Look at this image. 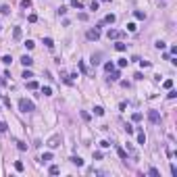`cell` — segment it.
<instances>
[{
  "instance_id": "7bdbcfd3",
  "label": "cell",
  "mask_w": 177,
  "mask_h": 177,
  "mask_svg": "<svg viewBox=\"0 0 177 177\" xmlns=\"http://www.w3.org/2000/svg\"><path fill=\"white\" fill-rule=\"evenodd\" d=\"M127 29H129V31H136L138 27H136V23H129V25H127Z\"/></svg>"
},
{
  "instance_id": "9a60e30c",
  "label": "cell",
  "mask_w": 177,
  "mask_h": 177,
  "mask_svg": "<svg viewBox=\"0 0 177 177\" xmlns=\"http://www.w3.org/2000/svg\"><path fill=\"white\" fill-rule=\"evenodd\" d=\"M163 88H165V90H171V88H173V79H165V81H163Z\"/></svg>"
},
{
  "instance_id": "e0dca14e",
  "label": "cell",
  "mask_w": 177,
  "mask_h": 177,
  "mask_svg": "<svg viewBox=\"0 0 177 177\" xmlns=\"http://www.w3.org/2000/svg\"><path fill=\"white\" fill-rule=\"evenodd\" d=\"M133 15H136V19H140V21H144V19H146V13H142V11H136Z\"/></svg>"
},
{
  "instance_id": "d4e9b609",
  "label": "cell",
  "mask_w": 177,
  "mask_h": 177,
  "mask_svg": "<svg viewBox=\"0 0 177 177\" xmlns=\"http://www.w3.org/2000/svg\"><path fill=\"white\" fill-rule=\"evenodd\" d=\"M27 21H29V23H36V21H38V15H34V13H31L29 17H27Z\"/></svg>"
},
{
  "instance_id": "4fadbf2b",
  "label": "cell",
  "mask_w": 177,
  "mask_h": 177,
  "mask_svg": "<svg viewBox=\"0 0 177 177\" xmlns=\"http://www.w3.org/2000/svg\"><path fill=\"white\" fill-rule=\"evenodd\" d=\"M27 88H29V90H38V81H34V79H27Z\"/></svg>"
},
{
  "instance_id": "3957f363",
  "label": "cell",
  "mask_w": 177,
  "mask_h": 177,
  "mask_svg": "<svg viewBox=\"0 0 177 177\" xmlns=\"http://www.w3.org/2000/svg\"><path fill=\"white\" fill-rule=\"evenodd\" d=\"M60 142H63V138H60L58 133H54L50 140H48V146H50V148H58V146H60Z\"/></svg>"
},
{
  "instance_id": "8d00e7d4",
  "label": "cell",
  "mask_w": 177,
  "mask_h": 177,
  "mask_svg": "<svg viewBox=\"0 0 177 177\" xmlns=\"http://www.w3.org/2000/svg\"><path fill=\"white\" fill-rule=\"evenodd\" d=\"M4 131H6V123L0 121V133H4Z\"/></svg>"
},
{
  "instance_id": "8992f818",
  "label": "cell",
  "mask_w": 177,
  "mask_h": 177,
  "mask_svg": "<svg viewBox=\"0 0 177 177\" xmlns=\"http://www.w3.org/2000/svg\"><path fill=\"white\" fill-rule=\"evenodd\" d=\"M106 38H108V40L119 38V31H117V29H108V31H106Z\"/></svg>"
},
{
  "instance_id": "30bf717a",
  "label": "cell",
  "mask_w": 177,
  "mask_h": 177,
  "mask_svg": "<svg viewBox=\"0 0 177 177\" xmlns=\"http://www.w3.org/2000/svg\"><path fill=\"white\" fill-rule=\"evenodd\" d=\"M117 154H119V158H123V160H127V152L121 148V146H117Z\"/></svg>"
},
{
  "instance_id": "603a6c76",
  "label": "cell",
  "mask_w": 177,
  "mask_h": 177,
  "mask_svg": "<svg viewBox=\"0 0 177 177\" xmlns=\"http://www.w3.org/2000/svg\"><path fill=\"white\" fill-rule=\"evenodd\" d=\"M0 13H2V15H8V13H11V8H8L6 4H2V6H0Z\"/></svg>"
},
{
  "instance_id": "7a4b0ae2",
  "label": "cell",
  "mask_w": 177,
  "mask_h": 177,
  "mask_svg": "<svg viewBox=\"0 0 177 177\" xmlns=\"http://www.w3.org/2000/svg\"><path fill=\"white\" fill-rule=\"evenodd\" d=\"M148 121L152 125H158L160 123V115H158V110H148Z\"/></svg>"
},
{
  "instance_id": "2e32d148",
  "label": "cell",
  "mask_w": 177,
  "mask_h": 177,
  "mask_svg": "<svg viewBox=\"0 0 177 177\" xmlns=\"http://www.w3.org/2000/svg\"><path fill=\"white\" fill-rule=\"evenodd\" d=\"M94 115L102 117V115H104V108H102V106H94Z\"/></svg>"
},
{
  "instance_id": "6da1fadb",
  "label": "cell",
  "mask_w": 177,
  "mask_h": 177,
  "mask_svg": "<svg viewBox=\"0 0 177 177\" xmlns=\"http://www.w3.org/2000/svg\"><path fill=\"white\" fill-rule=\"evenodd\" d=\"M19 108H21V112H31L36 106H34V102L31 100H27V98H21L19 100Z\"/></svg>"
},
{
  "instance_id": "d6a6232c",
  "label": "cell",
  "mask_w": 177,
  "mask_h": 177,
  "mask_svg": "<svg viewBox=\"0 0 177 177\" xmlns=\"http://www.w3.org/2000/svg\"><path fill=\"white\" fill-rule=\"evenodd\" d=\"M15 169H17V171H23V163H21V160H17V163H15Z\"/></svg>"
},
{
  "instance_id": "ba28073f",
  "label": "cell",
  "mask_w": 177,
  "mask_h": 177,
  "mask_svg": "<svg viewBox=\"0 0 177 177\" xmlns=\"http://www.w3.org/2000/svg\"><path fill=\"white\" fill-rule=\"evenodd\" d=\"M21 36H23L21 27H15V29H13V38H15V40H21Z\"/></svg>"
},
{
  "instance_id": "52a82bcc",
  "label": "cell",
  "mask_w": 177,
  "mask_h": 177,
  "mask_svg": "<svg viewBox=\"0 0 177 177\" xmlns=\"http://www.w3.org/2000/svg\"><path fill=\"white\" fill-rule=\"evenodd\" d=\"M115 50L125 52V50H127V44H125V42H117V44H115Z\"/></svg>"
},
{
  "instance_id": "ab89813d",
  "label": "cell",
  "mask_w": 177,
  "mask_h": 177,
  "mask_svg": "<svg viewBox=\"0 0 177 177\" xmlns=\"http://www.w3.org/2000/svg\"><path fill=\"white\" fill-rule=\"evenodd\" d=\"M77 67H79V71H81V73H86V71H88V69H86V65H84V63H79Z\"/></svg>"
},
{
  "instance_id": "d6986e66",
  "label": "cell",
  "mask_w": 177,
  "mask_h": 177,
  "mask_svg": "<svg viewBox=\"0 0 177 177\" xmlns=\"http://www.w3.org/2000/svg\"><path fill=\"white\" fill-rule=\"evenodd\" d=\"M119 77H121V75H119V71H112V75H110L108 79H110V81H117V79H119Z\"/></svg>"
},
{
  "instance_id": "e575fe53",
  "label": "cell",
  "mask_w": 177,
  "mask_h": 177,
  "mask_svg": "<svg viewBox=\"0 0 177 177\" xmlns=\"http://www.w3.org/2000/svg\"><path fill=\"white\" fill-rule=\"evenodd\" d=\"M81 119H84V121H90V112H86V110H81Z\"/></svg>"
},
{
  "instance_id": "ac0fdd59",
  "label": "cell",
  "mask_w": 177,
  "mask_h": 177,
  "mask_svg": "<svg viewBox=\"0 0 177 177\" xmlns=\"http://www.w3.org/2000/svg\"><path fill=\"white\" fill-rule=\"evenodd\" d=\"M44 46H46V48H52V46H54L52 38H44Z\"/></svg>"
},
{
  "instance_id": "f35d334b",
  "label": "cell",
  "mask_w": 177,
  "mask_h": 177,
  "mask_svg": "<svg viewBox=\"0 0 177 177\" xmlns=\"http://www.w3.org/2000/svg\"><path fill=\"white\" fill-rule=\"evenodd\" d=\"M140 65H142L144 69H148V67H150V63H148V60H140Z\"/></svg>"
},
{
  "instance_id": "cb8c5ba5",
  "label": "cell",
  "mask_w": 177,
  "mask_h": 177,
  "mask_svg": "<svg viewBox=\"0 0 177 177\" xmlns=\"http://www.w3.org/2000/svg\"><path fill=\"white\" fill-rule=\"evenodd\" d=\"M31 77H34V73H31V71H23V79H25V81H27V79H31Z\"/></svg>"
},
{
  "instance_id": "836d02e7",
  "label": "cell",
  "mask_w": 177,
  "mask_h": 177,
  "mask_svg": "<svg viewBox=\"0 0 177 177\" xmlns=\"http://www.w3.org/2000/svg\"><path fill=\"white\" fill-rule=\"evenodd\" d=\"M112 67H115L112 63H106V65H104V71H108V73H110V71H112Z\"/></svg>"
},
{
  "instance_id": "f546056e",
  "label": "cell",
  "mask_w": 177,
  "mask_h": 177,
  "mask_svg": "<svg viewBox=\"0 0 177 177\" xmlns=\"http://www.w3.org/2000/svg\"><path fill=\"white\" fill-rule=\"evenodd\" d=\"M2 63H4V65H11V63H13V58L6 54V56H2Z\"/></svg>"
},
{
  "instance_id": "9c48e42d",
  "label": "cell",
  "mask_w": 177,
  "mask_h": 177,
  "mask_svg": "<svg viewBox=\"0 0 177 177\" xmlns=\"http://www.w3.org/2000/svg\"><path fill=\"white\" fill-rule=\"evenodd\" d=\"M69 160H71V163H73V165H77V167H81V165H84V160H81V158H79V156H71Z\"/></svg>"
},
{
  "instance_id": "7402d4cb",
  "label": "cell",
  "mask_w": 177,
  "mask_h": 177,
  "mask_svg": "<svg viewBox=\"0 0 177 177\" xmlns=\"http://www.w3.org/2000/svg\"><path fill=\"white\" fill-rule=\"evenodd\" d=\"M131 119L138 123V121H142V112H133V115H131Z\"/></svg>"
},
{
  "instance_id": "b9f144b4",
  "label": "cell",
  "mask_w": 177,
  "mask_h": 177,
  "mask_svg": "<svg viewBox=\"0 0 177 177\" xmlns=\"http://www.w3.org/2000/svg\"><path fill=\"white\" fill-rule=\"evenodd\" d=\"M94 158H98V160H100V158H102V152H100V150H96V152H94Z\"/></svg>"
},
{
  "instance_id": "44dd1931",
  "label": "cell",
  "mask_w": 177,
  "mask_h": 177,
  "mask_svg": "<svg viewBox=\"0 0 177 177\" xmlns=\"http://www.w3.org/2000/svg\"><path fill=\"white\" fill-rule=\"evenodd\" d=\"M42 94H44V96H50V94H52V88H48V86L42 88Z\"/></svg>"
},
{
  "instance_id": "4316f807",
  "label": "cell",
  "mask_w": 177,
  "mask_h": 177,
  "mask_svg": "<svg viewBox=\"0 0 177 177\" xmlns=\"http://www.w3.org/2000/svg\"><path fill=\"white\" fill-rule=\"evenodd\" d=\"M154 46H156V48H158V50H165V46H167V44H165V42H160V40H158V42H156V44H154Z\"/></svg>"
},
{
  "instance_id": "5b68a950",
  "label": "cell",
  "mask_w": 177,
  "mask_h": 177,
  "mask_svg": "<svg viewBox=\"0 0 177 177\" xmlns=\"http://www.w3.org/2000/svg\"><path fill=\"white\" fill-rule=\"evenodd\" d=\"M21 63H23L25 67H31V65H34V58H31V56H27V54H25V56H21Z\"/></svg>"
},
{
  "instance_id": "83f0119b",
  "label": "cell",
  "mask_w": 177,
  "mask_h": 177,
  "mask_svg": "<svg viewBox=\"0 0 177 177\" xmlns=\"http://www.w3.org/2000/svg\"><path fill=\"white\" fill-rule=\"evenodd\" d=\"M127 63H129L127 58H119V63H117V65H119V67H127Z\"/></svg>"
},
{
  "instance_id": "ee69618b",
  "label": "cell",
  "mask_w": 177,
  "mask_h": 177,
  "mask_svg": "<svg viewBox=\"0 0 177 177\" xmlns=\"http://www.w3.org/2000/svg\"><path fill=\"white\" fill-rule=\"evenodd\" d=\"M0 86H4V79H2V77H0Z\"/></svg>"
},
{
  "instance_id": "8fae6325",
  "label": "cell",
  "mask_w": 177,
  "mask_h": 177,
  "mask_svg": "<svg viewBox=\"0 0 177 177\" xmlns=\"http://www.w3.org/2000/svg\"><path fill=\"white\" fill-rule=\"evenodd\" d=\"M138 144H140V146H144V144H146V136H144V131L138 133Z\"/></svg>"
},
{
  "instance_id": "5bb4252c",
  "label": "cell",
  "mask_w": 177,
  "mask_h": 177,
  "mask_svg": "<svg viewBox=\"0 0 177 177\" xmlns=\"http://www.w3.org/2000/svg\"><path fill=\"white\" fill-rule=\"evenodd\" d=\"M42 163H48V160H52V152H46V154H42Z\"/></svg>"
},
{
  "instance_id": "d590c367",
  "label": "cell",
  "mask_w": 177,
  "mask_h": 177,
  "mask_svg": "<svg viewBox=\"0 0 177 177\" xmlns=\"http://www.w3.org/2000/svg\"><path fill=\"white\" fill-rule=\"evenodd\" d=\"M167 96H169V98H171V100H173V98H175V96H177V92H175V90H173V88H171V90H169V94H167Z\"/></svg>"
},
{
  "instance_id": "60d3db41",
  "label": "cell",
  "mask_w": 177,
  "mask_h": 177,
  "mask_svg": "<svg viewBox=\"0 0 177 177\" xmlns=\"http://www.w3.org/2000/svg\"><path fill=\"white\" fill-rule=\"evenodd\" d=\"M108 146H110V144H108L106 140H102V142H100V148H108Z\"/></svg>"
},
{
  "instance_id": "7c38bea8",
  "label": "cell",
  "mask_w": 177,
  "mask_h": 177,
  "mask_svg": "<svg viewBox=\"0 0 177 177\" xmlns=\"http://www.w3.org/2000/svg\"><path fill=\"white\" fill-rule=\"evenodd\" d=\"M58 165H50V169H48V173H50V175H58Z\"/></svg>"
},
{
  "instance_id": "1f68e13d",
  "label": "cell",
  "mask_w": 177,
  "mask_h": 177,
  "mask_svg": "<svg viewBox=\"0 0 177 177\" xmlns=\"http://www.w3.org/2000/svg\"><path fill=\"white\" fill-rule=\"evenodd\" d=\"M34 46H36V44L31 42V40H27V42H25V48H27V50H31V48H34Z\"/></svg>"
},
{
  "instance_id": "ffe728a7",
  "label": "cell",
  "mask_w": 177,
  "mask_h": 177,
  "mask_svg": "<svg viewBox=\"0 0 177 177\" xmlns=\"http://www.w3.org/2000/svg\"><path fill=\"white\" fill-rule=\"evenodd\" d=\"M71 6H73V8H81V6H84V2H79V0H73Z\"/></svg>"
},
{
  "instance_id": "f1b7e54d",
  "label": "cell",
  "mask_w": 177,
  "mask_h": 177,
  "mask_svg": "<svg viewBox=\"0 0 177 177\" xmlns=\"http://www.w3.org/2000/svg\"><path fill=\"white\" fill-rule=\"evenodd\" d=\"M21 6H23V8H29V6H31V0H21Z\"/></svg>"
},
{
  "instance_id": "74e56055",
  "label": "cell",
  "mask_w": 177,
  "mask_h": 177,
  "mask_svg": "<svg viewBox=\"0 0 177 177\" xmlns=\"http://www.w3.org/2000/svg\"><path fill=\"white\" fill-rule=\"evenodd\" d=\"M17 148H19V150H27V146H25L23 142H17Z\"/></svg>"
},
{
  "instance_id": "277c9868",
  "label": "cell",
  "mask_w": 177,
  "mask_h": 177,
  "mask_svg": "<svg viewBox=\"0 0 177 177\" xmlns=\"http://www.w3.org/2000/svg\"><path fill=\"white\" fill-rule=\"evenodd\" d=\"M100 27H102V25H98V27L90 29L88 34H86V36H88V40H98V38H100Z\"/></svg>"
},
{
  "instance_id": "484cf974",
  "label": "cell",
  "mask_w": 177,
  "mask_h": 177,
  "mask_svg": "<svg viewBox=\"0 0 177 177\" xmlns=\"http://www.w3.org/2000/svg\"><path fill=\"white\" fill-rule=\"evenodd\" d=\"M115 19H117L115 15H106V19H104V21H106V23H115Z\"/></svg>"
},
{
  "instance_id": "4dcf8cb0",
  "label": "cell",
  "mask_w": 177,
  "mask_h": 177,
  "mask_svg": "<svg viewBox=\"0 0 177 177\" xmlns=\"http://www.w3.org/2000/svg\"><path fill=\"white\" fill-rule=\"evenodd\" d=\"M148 173H150V175H152V177H158V175H160V173H158V169H154V167H152V169H150V171H148Z\"/></svg>"
}]
</instances>
